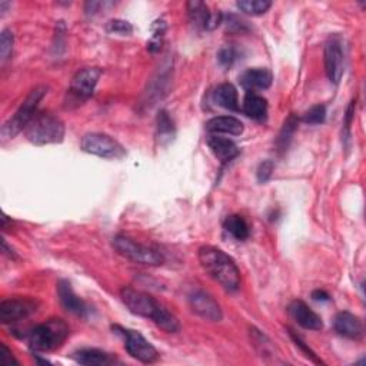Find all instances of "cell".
I'll list each match as a JSON object with an SVG mask.
<instances>
[{
  "label": "cell",
  "instance_id": "obj_1",
  "mask_svg": "<svg viewBox=\"0 0 366 366\" xmlns=\"http://www.w3.org/2000/svg\"><path fill=\"white\" fill-rule=\"evenodd\" d=\"M121 298L132 313L146 319H152V322H155L165 332L176 334L180 331L179 319L152 295L146 294V292L125 286L121 290Z\"/></svg>",
  "mask_w": 366,
  "mask_h": 366
},
{
  "label": "cell",
  "instance_id": "obj_2",
  "mask_svg": "<svg viewBox=\"0 0 366 366\" xmlns=\"http://www.w3.org/2000/svg\"><path fill=\"white\" fill-rule=\"evenodd\" d=\"M202 268L213 278L217 283H221L226 290H238L240 286V271L235 261L222 249L206 245L199 249L198 253Z\"/></svg>",
  "mask_w": 366,
  "mask_h": 366
},
{
  "label": "cell",
  "instance_id": "obj_3",
  "mask_svg": "<svg viewBox=\"0 0 366 366\" xmlns=\"http://www.w3.org/2000/svg\"><path fill=\"white\" fill-rule=\"evenodd\" d=\"M67 337V323L60 318H52L33 326L27 334V341L33 352H49L62 346Z\"/></svg>",
  "mask_w": 366,
  "mask_h": 366
},
{
  "label": "cell",
  "instance_id": "obj_4",
  "mask_svg": "<svg viewBox=\"0 0 366 366\" xmlns=\"http://www.w3.org/2000/svg\"><path fill=\"white\" fill-rule=\"evenodd\" d=\"M25 136L36 146L60 143L65 137V123L50 112H38L26 126Z\"/></svg>",
  "mask_w": 366,
  "mask_h": 366
},
{
  "label": "cell",
  "instance_id": "obj_5",
  "mask_svg": "<svg viewBox=\"0 0 366 366\" xmlns=\"http://www.w3.org/2000/svg\"><path fill=\"white\" fill-rule=\"evenodd\" d=\"M48 93L46 86H38L34 88L25 102L20 104V107L16 111V114L4 125L2 128V137L11 139L19 135L22 130L26 129L29 122L34 118V115L38 114V106Z\"/></svg>",
  "mask_w": 366,
  "mask_h": 366
},
{
  "label": "cell",
  "instance_id": "obj_6",
  "mask_svg": "<svg viewBox=\"0 0 366 366\" xmlns=\"http://www.w3.org/2000/svg\"><path fill=\"white\" fill-rule=\"evenodd\" d=\"M114 248L123 258L139 265L159 266L165 262L163 255L158 249L137 243L136 240L123 235L114 238Z\"/></svg>",
  "mask_w": 366,
  "mask_h": 366
},
{
  "label": "cell",
  "instance_id": "obj_7",
  "mask_svg": "<svg viewBox=\"0 0 366 366\" xmlns=\"http://www.w3.org/2000/svg\"><path fill=\"white\" fill-rule=\"evenodd\" d=\"M114 331L122 335L125 339V348L128 353L142 363H154L159 358L158 349L146 339L140 332L133 329H125L122 326H114Z\"/></svg>",
  "mask_w": 366,
  "mask_h": 366
},
{
  "label": "cell",
  "instance_id": "obj_8",
  "mask_svg": "<svg viewBox=\"0 0 366 366\" xmlns=\"http://www.w3.org/2000/svg\"><path fill=\"white\" fill-rule=\"evenodd\" d=\"M82 149L86 154L104 158V159H119L125 156L123 146L104 133H88L82 139Z\"/></svg>",
  "mask_w": 366,
  "mask_h": 366
},
{
  "label": "cell",
  "instance_id": "obj_9",
  "mask_svg": "<svg viewBox=\"0 0 366 366\" xmlns=\"http://www.w3.org/2000/svg\"><path fill=\"white\" fill-rule=\"evenodd\" d=\"M39 302L32 298H11L0 302V320L5 325L20 322L38 311Z\"/></svg>",
  "mask_w": 366,
  "mask_h": 366
},
{
  "label": "cell",
  "instance_id": "obj_10",
  "mask_svg": "<svg viewBox=\"0 0 366 366\" xmlns=\"http://www.w3.org/2000/svg\"><path fill=\"white\" fill-rule=\"evenodd\" d=\"M100 76H102V70L97 67H85L79 70L76 75L73 76L70 83L69 93L72 99H75L78 102H83L89 99L93 95Z\"/></svg>",
  "mask_w": 366,
  "mask_h": 366
},
{
  "label": "cell",
  "instance_id": "obj_11",
  "mask_svg": "<svg viewBox=\"0 0 366 366\" xmlns=\"http://www.w3.org/2000/svg\"><path fill=\"white\" fill-rule=\"evenodd\" d=\"M325 70L327 79L338 85L344 75V50L341 39L329 38L325 43Z\"/></svg>",
  "mask_w": 366,
  "mask_h": 366
},
{
  "label": "cell",
  "instance_id": "obj_12",
  "mask_svg": "<svg viewBox=\"0 0 366 366\" xmlns=\"http://www.w3.org/2000/svg\"><path fill=\"white\" fill-rule=\"evenodd\" d=\"M189 305L191 309L199 315L201 318L210 320V322H219L222 320L224 313L212 295H209L205 290H195L189 297Z\"/></svg>",
  "mask_w": 366,
  "mask_h": 366
},
{
  "label": "cell",
  "instance_id": "obj_13",
  "mask_svg": "<svg viewBox=\"0 0 366 366\" xmlns=\"http://www.w3.org/2000/svg\"><path fill=\"white\" fill-rule=\"evenodd\" d=\"M188 16L191 23L201 30H213L224 22L222 13L219 12H210L208 5L199 0H192L187 5Z\"/></svg>",
  "mask_w": 366,
  "mask_h": 366
},
{
  "label": "cell",
  "instance_id": "obj_14",
  "mask_svg": "<svg viewBox=\"0 0 366 366\" xmlns=\"http://www.w3.org/2000/svg\"><path fill=\"white\" fill-rule=\"evenodd\" d=\"M289 315L294 318V320L302 326L304 329H309V331H320L323 327L322 318L312 311L304 301H292L289 308Z\"/></svg>",
  "mask_w": 366,
  "mask_h": 366
},
{
  "label": "cell",
  "instance_id": "obj_15",
  "mask_svg": "<svg viewBox=\"0 0 366 366\" xmlns=\"http://www.w3.org/2000/svg\"><path fill=\"white\" fill-rule=\"evenodd\" d=\"M57 297L60 301V305L70 313L85 318L89 312L85 301H82L75 290L72 289V285L67 280H59L57 283Z\"/></svg>",
  "mask_w": 366,
  "mask_h": 366
},
{
  "label": "cell",
  "instance_id": "obj_16",
  "mask_svg": "<svg viewBox=\"0 0 366 366\" xmlns=\"http://www.w3.org/2000/svg\"><path fill=\"white\" fill-rule=\"evenodd\" d=\"M272 73L265 67H253L245 70L239 76V83L248 92L265 90L272 85Z\"/></svg>",
  "mask_w": 366,
  "mask_h": 366
},
{
  "label": "cell",
  "instance_id": "obj_17",
  "mask_svg": "<svg viewBox=\"0 0 366 366\" xmlns=\"http://www.w3.org/2000/svg\"><path fill=\"white\" fill-rule=\"evenodd\" d=\"M334 327L335 331L348 339H353V341H359L363 337V323L362 320L351 313V312H339L335 316L334 320Z\"/></svg>",
  "mask_w": 366,
  "mask_h": 366
},
{
  "label": "cell",
  "instance_id": "obj_18",
  "mask_svg": "<svg viewBox=\"0 0 366 366\" xmlns=\"http://www.w3.org/2000/svg\"><path fill=\"white\" fill-rule=\"evenodd\" d=\"M208 146L212 154L222 163H228L239 155L238 144L233 140L224 136L210 135L208 137Z\"/></svg>",
  "mask_w": 366,
  "mask_h": 366
},
{
  "label": "cell",
  "instance_id": "obj_19",
  "mask_svg": "<svg viewBox=\"0 0 366 366\" xmlns=\"http://www.w3.org/2000/svg\"><path fill=\"white\" fill-rule=\"evenodd\" d=\"M206 130L210 135H232L243 133V123L233 116H217L206 122Z\"/></svg>",
  "mask_w": 366,
  "mask_h": 366
},
{
  "label": "cell",
  "instance_id": "obj_20",
  "mask_svg": "<svg viewBox=\"0 0 366 366\" xmlns=\"http://www.w3.org/2000/svg\"><path fill=\"white\" fill-rule=\"evenodd\" d=\"M242 111L248 118L262 122L268 116V102L258 93L248 92L242 103Z\"/></svg>",
  "mask_w": 366,
  "mask_h": 366
},
{
  "label": "cell",
  "instance_id": "obj_21",
  "mask_svg": "<svg viewBox=\"0 0 366 366\" xmlns=\"http://www.w3.org/2000/svg\"><path fill=\"white\" fill-rule=\"evenodd\" d=\"M78 363L85 365V366H104V365H111L115 362V359L112 358L111 353L103 352L100 349H95V348H86V349H81L76 351L72 356Z\"/></svg>",
  "mask_w": 366,
  "mask_h": 366
},
{
  "label": "cell",
  "instance_id": "obj_22",
  "mask_svg": "<svg viewBox=\"0 0 366 366\" xmlns=\"http://www.w3.org/2000/svg\"><path fill=\"white\" fill-rule=\"evenodd\" d=\"M215 102L226 109V111H232L236 112L239 111V97H238V90L231 83H222L219 85L215 90Z\"/></svg>",
  "mask_w": 366,
  "mask_h": 366
},
{
  "label": "cell",
  "instance_id": "obj_23",
  "mask_svg": "<svg viewBox=\"0 0 366 366\" xmlns=\"http://www.w3.org/2000/svg\"><path fill=\"white\" fill-rule=\"evenodd\" d=\"M224 229L236 240H245L249 238V226L240 215H231L225 219Z\"/></svg>",
  "mask_w": 366,
  "mask_h": 366
},
{
  "label": "cell",
  "instance_id": "obj_24",
  "mask_svg": "<svg viewBox=\"0 0 366 366\" xmlns=\"http://www.w3.org/2000/svg\"><path fill=\"white\" fill-rule=\"evenodd\" d=\"M298 123H299V121H298V118L295 115H290L285 121L283 128H282V130H280V133L278 136V140H276V146H278L279 151H286L287 149V146H289V143L292 140V136L295 135V132L298 129Z\"/></svg>",
  "mask_w": 366,
  "mask_h": 366
},
{
  "label": "cell",
  "instance_id": "obj_25",
  "mask_svg": "<svg viewBox=\"0 0 366 366\" xmlns=\"http://www.w3.org/2000/svg\"><path fill=\"white\" fill-rule=\"evenodd\" d=\"M236 6L240 12L246 15L261 16L271 9L272 2H268V0H239Z\"/></svg>",
  "mask_w": 366,
  "mask_h": 366
},
{
  "label": "cell",
  "instance_id": "obj_26",
  "mask_svg": "<svg viewBox=\"0 0 366 366\" xmlns=\"http://www.w3.org/2000/svg\"><path fill=\"white\" fill-rule=\"evenodd\" d=\"M166 32V23L163 19H159L154 23L152 26V38L148 42V50L152 53H156L161 50L162 48V42H163V36Z\"/></svg>",
  "mask_w": 366,
  "mask_h": 366
},
{
  "label": "cell",
  "instance_id": "obj_27",
  "mask_svg": "<svg viewBox=\"0 0 366 366\" xmlns=\"http://www.w3.org/2000/svg\"><path fill=\"white\" fill-rule=\"evenodd\" d=\"M175 135V128L173 122L169 118L168 112L161 111L158 115V136L161 140L163 139H172Z\"/></svg>",
  "mask_w": 366,
  "mask_h": 366
},
{
  "label": "cell",
  "instance_id": "obj_28",
  "mask_svg": "<svg viewBox=\"0 0 366 366\" xmlns=\"http://www.w3.org/2000/svg\"><path fill=\"white\" fill-rule=\"evenodd\" d=\"M13 33L9 29H5L0 34V59H2V62H6L11 57L13 52Z\"/></svg>",
  "mask_w": 366,
  "mask_h": 366
},
{
  "label": "cell",
  "instance_id": "obj_29",
  "mask_svg": "<svg viewBox=\"0 0 366 366\" xmlns=\"http://www.w3.org/2000/svg\"><path fill=\"white\" fill-rule=\"evenodd\" d=\"M326 119V107L323 104L312 106L309 111L304 115V122L309 125H319L323 123Z\"/></svg>",
  "mask_w": 366,
  "mask_h": 366
},
{
  "label": "cell",
  "instance_id": "obj_30",
  "mask_svg": "<svg viewBox=\"0 0 366 366\" xmlns=\"http://www.w3.org/2000/svg\"><path fill=\"white\" fill-rule=\"evenodd\" d=\"M106 30L109 33H115V34H122V36H126V34H130L133 32V26L126 22V20H121V19H115V20H111L107 23L106 26Z\"/></svg>",
  "mask_w": 366,
  "mask_h": 366
},
{
  "label": "cell",
  "instance_id": "obj_31",
  "mask_svg": "<svg viewBox=\"0 0 366 366\" xmlns=\"http://www.w3.org/2000/svg\"><path fill=\"white\" fill-rule=\"evenodd\" d=\"M217 60L222 66L231 67L233 62L236 60V50L233 46H224L221 50L217 52Z\"/></svg>",
  "mask_w": 366,
  "mask_h": 366
},
{
  "label": "cell",
  "instance_id": "obj_32",
  "mask_svg": "<svg viewBox=\"0 0 366 366\" xmlns=\"http://www.w3.org/2000/svg\"><path fill=\"white\" fill-rule=\"evenodd\" d=\"M225 25L229 32H235V33H243V32L249 30L248 23L235 15H229Z\"/></svg>",
  "mask_w": 366,
  "mask_h": 366
},
{
  "label": "cell",
  "instance_id": "obj_33",
  "mask_svg": "<svg viewBox=\"0 0 366 366\" xmlns=\"http://www.w3.org/2000/svg\"><path fill=\"white\" fill-rule=\"evenodd\" d=\"M289 334H290V338L294 339L295 345H297V346H299V348H301V349L305 352V355H306V356H308L311 360H313L315 363H323V362H322V360H320V359L316 356V353H315V352H313V351H312V349H311V348H309V346H308V345H306V344L302 341V338H301V337H298V335H297L294 331H292V329H290V331H289Z\"/></svg>",
  "mask_w": 366,
  "mask_h": 366
},
{
  "label": "cell",
  "instance_id": "obj_34",
  "mask_svg": "<svg viewBox=\"0 0 366 366\" xmlns=\"http://www.w3.org/2000/svg\"><path fill=\"white\" fill-rule=\"evenodd\" d=\"M273 169H275V163L272 161L262 162L259 165V168H258V180L261 183H266L271 179V176L273 173Z\"/></svg>",
  "mask_w": 366,
  "mask_h": 366
},
{
  "label": "cell",
  "instance_id": "obj_35",
  "mask_svg": "<svg viewBox=\"0 0 366 366\" xmlns=\"http://www.w3.org/2000/svg\"><path fill=\"white\" fill-rule=\"evenodd\" d=\"M0 365H4V366L19 365V362L16 360V358L12 355L11 349L5 344H2V352H0Z\"/></svg>",
  "mask_w": 366,
  "mask_h": 366
},
{
  "label": "cell",
  "instance_id": "obj_36",
  "mask_svg": "<svg viewBox=\"0 0 366 366\" xmlns=\"http://www.w3.org/2000/svg\"><path fill=\"white\" fill-rule=\"evenodd\" d=\"M312 299L316 301V302H326V301H329L331 298H329V295L326 294L325 290L318 289V290H313V292H312Z\"/></svg>",
  "mask_w": 366,
  "mask_h": 366
}]
</instances>
